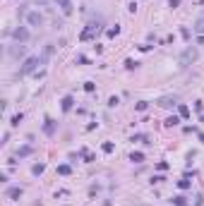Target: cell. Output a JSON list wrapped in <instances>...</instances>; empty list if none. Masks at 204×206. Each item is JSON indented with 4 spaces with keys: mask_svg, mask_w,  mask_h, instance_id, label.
I'll list each match as a JSON object with an SVG mask.
<instances>
[{
    "mask_svg": "<svg viewBox=\"0 0 204 206\" xmlns=\"http://www.w3.org/2000/svg\"><path fill=\"white\" fill-rule=\"evenodd\" d=\"M195 58H197V53L192 50V48H187L185 53H183V65L185 63H195Z\"/></svg>",
    "mask_w": 204,
    "mask_h": 206,
    "instance_id": "8992f818",
    "label": "cell"
},
{
    "mask_svg": "<svg viewBox=\"0 0 204 206\" xmlns=\"http://www.w3.org/2000/svg\"><path fill=\"white\" fill-rule=\"evenodd\" d=\"M29 153H31V146H24V149H19V151H17V156H19V158H24V156H29Z\"/></svg>",
    "mask_w": 204,
    "mask_h": 206,
    "instance_id": "e0dca14e",
    "label": "cell"
},
{
    "mask_svg": "<svg viewBox=\"0 0 204 206\" xmlns=\"http://www.w3.org/2000/svg\"><path fill=\"white\" fill-rule=\"evenodd\" d=\"M137 110H147V101H139V103H137Z\"/></svg>",
    "mask_w": 204,
    "mask_h": 206,
    "instance_id": "484cf974",
    "label": "cell"
},
{
    "mask_svg": "<svg viewBox=\"0 0 204 206\" xmlns=\"http://www.w3.org/2000/svg\"><path fill=\"white\" fill-rule=\"evenodd\" d=\"M5 194H7L10 199H19V197H22V187H10Z\"/></svg>",
    "mask_w": 204,
    "mask_h": 206,
    "instance_id": "52a82bcc",
    "label": "cell"
},
{
    "mask_svg": "<svg viewBox=\"0 0 204 206\" xmlns=\"http://www.w3.org/2000/svg\"><path fill=\"white\" fill-rule=\"evenodd\" d=\"M175 206H185V197H175Z\"/></svg>",
    "mask_w": 204,
    "mask_h": 206,
    "instance_id": "d4e9b609",
    "label": "cell"
},
{
    "mask_svg": "<svg viewBox=\"0 0 204 206\" xmlns=\"http://www.w3.org/2000/svg\"><path fill=\"white\" fill-rule=\"evenodd\" d=\"M130 161H135V163H142V161H144V153H142V151H132Z\"/></svg>",
    "mask_w": 204,
    "mask_h": 206,
    "instance_id": "8fae6325",
    "label": "cell"
},
{
    "mask_svg": "<svg viewBox=\"0 0 204 206\" xmlns=\"http://www.w3.org/2000/svg\"><path fill=\"white\" fill-rule=\"evenodd\" d=\"M43 168H46V165H43V163H38V165H34V168H31V173H34V175H41V173H43Z\"/></svg>",
    "mask_w": 204,
    "mask_h": 206,
    "instance_id": "d6986e66",
    "label": "cell"
},
{
    "mask_svg": "<svg viewBox=\"0 0 204 206\" xmlns=\"http://www.w3.org/2000/svg\"><path fill=\"white\" fill-rule=\"evenodd\" d=\"M99 31H101V19H96V22H89L79 38H82V41H89V38H94V34H99Z\"/></svg>",
    "mask_w": 204,
    "mask_h": 206,
    "instance_id": "7a4b0ae2",
    "label": "cell"
},
{
    "mask_svg": "<svg viewBox=\"0 0 204 206\" xmlns=\"http://www.w3.org/2000/svg\"><path fill=\"white\" fill-rule=\"evenodd\" d=\"M43 60H46V58H27L24 65H22V70H19V74H31V72H36L38 65H43Z\"/></svg>",
    "mask_w": 204,
    "mask_h": 206,
    "instance_id": "6da1fadb",
    "label": "cell"
},
{
    "mask_svg": "<svg viewBox=\"0 0 204 206\" xmlns=\"http://www.w3.org/2000/svg\"><path fill=\"white\" fill-rule=\"evenodd\" d=\"M43 129H46V134H53V129H55V125H53V120H46V125H43Z\"/></svg>",
    "mask_w": 204,
    "mask_h": 206,
    "instance_id": "5bb4252c",
    "label": "cell"
},
{
    "mask_svg": "<svg viewBox=\"0 0 204 206\" xmlns=\"http://www.w3.org/2000/svg\"><path fill=\"white\" fill-rule=\"evenodd\" d=\"M10 53L15 55V58H17V55H24V46H22V43H19V46H15V48H12Z\"/></svg>",
    "mask_w": 204,
    "mask_h": 206,
    "instance_id": "4fadbf2b",
    "label": "cell"
},
{
    "mask_svg": "<svg viewBox=\"0 0 204 206\" xmlns=\"http://www.w3.org/2000/svg\"><path fill=\"white\" fill-rule=\"evenodd\" d=\"M195 31H197L199 36L204 34V17H202V19H197V24H195Z\"/></svg>",
    "mask_w": 204,
    "mask_h": 206,
    "instance_id": "7c38bea8",
    "label": "cell"
},
{
    "mask_svg": "<svg viewBox=\"0 0 204 206\" xmlns=\"http://www.w3.org/2000/svg\"><path fill=\"white\" fill-rule=\"evenodd\" d=\"M158 106H163V108H168V106H178V101H175V99H171V96H166V99L158 101Z\"/></svg>",
    "mask_w": 204,
    "mask_h": 206,
    "instance_id": "ba28073f",
    "label": "cell"
},
{
    "mask_svg": "<svg viewBox=\"0 0 204 206\" xmlns=\"http://www.w3.org/2000/svg\"><path fill=\"white\" fill-rule=\"evenodd\" d=\"M118 34H120V27H118V24H115L113 29H108V36H111V38H115Z\"/></svg>",
    "mask_w": 204,
    "mask_h": 206,
    "instance_id": "ffe728a7",
    "label": "cell"
},
{
    "mask_svg": "<svg viewBox=\"0 0 204 206\" xmlns=\"http://www.w3.org/2000/svg\"><path fill=\"white\" fill-rule=\"evenodd\" d=\"M72 103H74V101H72V96H65V99H63V103H60V106H63V110H65V113H67V110H70V108H72Z\"/></svg>",
    "mask_w": 204,
    "mask_h": 206,
    "instance_id": "30bf717a",
    "label": "cell"
},
{
    "mask_svg": "<svg viewBox=\"0 0 204 206\" xmlns=\"http://www.w3.org/2000/svg\"><path fill=\"white\" fill-rule=\"evenodd\" d=\"M19 122H22V115H15V117H12V122H10V125H12V127H17Z\"/></svg>",
    "mask_w": 204,
    "mask_h": 206,
    "instance_id": "603a6c76",
    "label": "cell"
},
{
    "mask_svg": "<svg viewBox=\"0 0 204 206\" xmlns=\"http://www.w3.org/2000/svg\"><path fill=\"white\" fill-rule=\"evenodd\" d=\"M178 113H180V117H190V108L185 103H178Z\"/></svg>",
    "mask_w": 204,
    "mask_h": 206,
    "instance_id": "9c48e42d",
    "label": "cell"
},
{
    "mask_svg": "<svg viewBox=\"0 0 204 206\" xmlns=\"http://www.w3.org/2000/svg\"><path fill=\"white\" fill-rule=\"evenodd\" d=\"M197 41H199V46H204V36H199V38H197Z\"/></svg>",
    "mask_w": 204,
    "mask_h": 206,
    "instance_id": "83f0119b",
    "label": "cell"
},
{
    "mask_svg": "<svg viewBox=\"0 0 204 206\" xmlns=\"http://www.w3.org/2000/svg\"><path fill=\"white\" fill-rule=\"evenodd\" d=\"M94 89H96V86H94L91 81H86V84H84V91H89V94H91V91H94Z\"/></svg>",
    "mask_w": 204,
    "mask_h": 206,
    "instance_id": "cb8c5ba5",
    "label": "cell"
},
{
    "mask_svg": "<svg viewBox=\"0 0 204 206\" xmlns=\"http://www.w3.org/2000/svg\"><path fill=\"white\" fill-rule=\"evenodd\" d=\"M199 142H202V144H204V132H199Z\"/></svg>",
    "mask_w": 204,
    "mask_h": 206,
    "instance_id": "f1b7e54d",
    "label": "cell"
},
{
    "mask_svg": "<svg viewBox=\"0 0 204 206\" xmlns=\"http://www.w3.org/2000/svg\"><path fill=\"white\" fill-rule=\"evenodd\" d=\"M137 65H139V63H135V60H125V67H127V70H135Z\"/></svg>",
    "mask_w": 204,
    "mask_h": 206,
    "instance_id": "7402d4cb",
    "label": "cell"
},
{
    "mask_svg": "<svg viewBox=\"0 0 204 206\" xmlns=\"http://www.w3.org/2000/svg\"><path fill=\"white\" fill-rule=\"evenodd\" d=\"M178 122H180V117H175V115H171V117L166 120V125H168V127H175Z\"/></svg>",
    "mask_w": 204,
    "mask_h": 206,
    "instance_id": "2e32d148",
    "label": "cell"
},
{
    "mask_svg": "<svg viewBox=\"0 0 204 206\" xmlns=\"http://www.w3.org/2000/svg\"><path fill=\"white\" fill-rule=\"evenodd\" d=\"M27 24L29 27H41V24H43V15H41V12H34V10L27 12Z\"/></svg>",
    "mask_w": 204,
    "mask_h": 206,
    "instance_id": "3957f363",
    "label": "cell"
},
{
    "mask_svg": "<svg viewBox=\"0 0 204 206\" xmlns=\"http://www.w3.org/2000/svg\"><path fill=\"white\" fill-rule=\"evenodd\" d=\"M58 173H60V175H70L72 168H70V165H58Z\"/></svg>",
    "mask_w": 204,
    "mask_h": 206,
    "instance_id": "9a60e30c",
    "label": "cell"
},
{
    "mask_svg": "<svg viewBox=\"0 0 204 206\" xmlns=\"http://www.w3.org/2000/svg\"><path fill=\"white\" fill-rule=\"evenodd\" d=\"M168 5H171V7H178V5H180V0H168Z\"/></svg>",
    "mask_w": 204,
    "mask_h": 206,
    "instance_id": "4316f807",
    "label": "cell"
},
{
    "mask_svg": "<svg viewBox=\"0 0 204 206\" xmlns=\"http://www.w3.org/2000/svg\"><path fill=\"white\" fill-rule=\"evenodd\" d=\"M60 10H63V15H72V0H55Z\"/></svg>",
    "mask_w": 204,
    "mask_h": 206,
    "instance_id": "5b68a950",
    "label": "cell"
},
{
    "mask_svg": "<svg viewBox=\"0 0 204 206\" xmlns=\"http://www.w3.org/2000/svg\"><path fill=\"white\" fill-rule=\"evenodd\" d=\"M197 2H204V0H197Z\"/></svg>",
    "mask_w": 204,
    "mask_h": 206,
    "instance_id": "f546056e",
    "label": "cell"
},
{
    "mask_svg": "<svg viewBox=\"0 0 204 206\" xmlns=\"http://www.w3.org/2000/svg\"><path fill=\"white\" fill-rule=\"evenodd\" d=\"M12 38H15V41H17V43H24V41H27L29 38V31L24 27H17L15 29V31H12Z\"/></svg>",
    "mask_w": 204,
    "mask_h": 206,
    "instance_id": "277c9868",
    "label": "cell"
},
{
    "mask_svg": "<svg viewBox=\"0 0 204 206\" xmlns=\"http://www.w3.org/2000/svg\"><path fill=\"white\" fill-rule=\"evenodd\" d=\"M101 149H103V153H113V149H115V146H113L111 142H106V144L101 146Z\"/></svg>",
    "mask_w": 204,
    "mask_h": 206,
    "instance_id": "44dd1931",
    "label": "cell"
},
{
    "mask_svg": "<svg viewBox=\"0 0 204 206\" xmlns=\"http://www.w3.org/2000/svg\"><path fill=\"white\" fill-rule=\"evenodd\" d=\"M190 185H192V182H190V180H178V187H180V189H187V187H190Z\"/></svg>",
    "mask_w": 204,
    "mask_h": 206,
    "instance_id": "ac0fdd59",
    "label": "cell"
}]
</instances>
